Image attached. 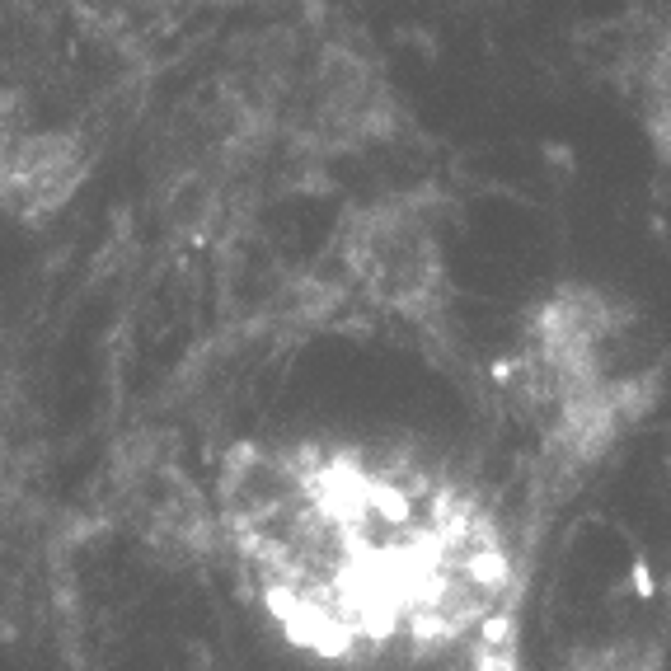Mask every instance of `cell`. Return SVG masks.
I'll return each instance as SVG.
<instances>
[{
  "label": "cell",
  "mask_w": 671,
  "mask_h": 671,
  "mask_svg": "<svg viewBox=\"0 0 671 671\" xmlns=\"http://www.w3.org/2000/svg\"><path fill=\"white\" fill-rule=\"evenodd\" d=\"M634 324V310L587 287H564L531 315L512 390L554 465H592L653 404L657 381L639 362Z\"/></svg>",
  "instance_id": "7a4b0ae2"
},
{
  "label": "cell",
  "mask_w": 671,
  "mask_h": 671,
  "mask_svg": "<svg viewBox=\"0 0 671 671\" xmlns=\"http://www.w3.org/2000/svg\"><path fill=\"white\" fill-rule=\"evenodd\" d=\"M343 277L357 310H381L404 320L437 315L442 259L432 230L404 207H376L343 235Z\"/></svg>",
  "instance_id": "3957f363"
},
{
  "label": "cell",
  "mask_w": 671,
  "mask_h": 671,
  "mask_svg": "<svg viewBox=\"0 0 671 671\" xmlns=\"http://www.w3.org/2000/svg\"><path fill=\"white\" fill-rule=\"evenodd\" d=\"M221 531L296 643L329 657L446 653L517 634V559L493 507L413 456L244 446Z\"/></svg>",
  "instance_id": "6da1fadb"
}]
</instances>
